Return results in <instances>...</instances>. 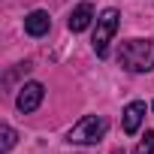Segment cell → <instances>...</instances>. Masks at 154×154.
Masks as SVG:
<instances>
[{"label":"cell","mask_w":154,"mask_h":154,"mask_svg":"<svg viewBox=\"0 0 154 154\" xmlns=\"http://www.w3.org/2000/svg\"><path fill=\"white\" fill-rule=\"evenodd\" d=\"M118 63L127 72H148V69H154V39H127V42H121Z\"/></svg>","instance_id":"6da1fadb"},{"label":"cell","mask_w":154,"mask_h":154,"mask_svg":"<svg viewBox=\"0 0 154 154\" xmlns=\"http://www.w3.org/2000/svg\"><path fill=\"white\" fill-rule=\"evenodd\" d=\"M106 130H109V121L103 115H85L82 121L72 124V130L66 133V139L72 145H97L106 136Z\"/></svg>","instance_id":"7a4b0ae2"},{"label":"cell","mask_w":154,"mask_h":154,"mask_svg":"<svg viewBox=\"0 0 154 154\" xmlns=\"http://www.w3.org/2000/svg\"><path fill=\"white\" fill-rule=\"evenodd\" d=\"M118 24H121V12H118V9L109 6V9L100 12V18H97V30H94V51H97L100 57L109 54V42H112Z\"/></svg>","instance_id":"3957f363"},{"label":"cell","mask_w":154,"mask_h":154,"mask_svg":"<svg viewBox=\"0 0 154 154\" xmlns=\"http://www.w3.org/2000/svg\"><path fill=\"white\" fill-rule=\"evenodd\" d=\"M42 97H45V88H42L39 82H27V85H21V91H18V97H15V106H18L21 115H30V112L39 109Z\"/></svg>","instance_id":"277c9868"},{"label":"cell","mask_w":154,"mask_h":154,"mask_svg":"<svg viewBox=\"0 0 154 154\" xmlns=\"http://www.w3.org/2000/svg\"><path fill=\"white\" fill-rule=\"evenodd\" d=\"M142 121H145V103H139V100L127 103V109H124V133H130V136L139 133Z\"/></svg>","instance_id":"5b68a950"},{"label":"cell","mask_w":154,"mask_h":154,"mask_svg":"<svg viewBox=\"0 0 154 154\" xmlns=\"http://www.w3.org/2000/svg\"><path fill=\"white\" fill-rule=\"evenodd\" d=\"M91 18H94V3L82 0V3L72 9V15H69V30H72V33H82V30L91 24Z\"/></svg>","instance_id":"8992f818"},{"label":"cell","mask_w":154,"mask_h":154,"mask_svg":"<svg viewBox=\"0 0 154 154\" xmlns=\"http://www.w3.org/2000/svg\"><path fill=\"white\" fill-rule=\"evenodd\" d=\"M48 27H51V18H48V12H42V9H33V12L24 18V30H27L30 36H45Z\"/></svg>","instance_id":"52a82bcc"},{"label":"cell","mask_w":154,"mask_h":154,"mask_svg":"<svg viewBox=\"0 0 154 154\" xmlns=\"http://www.w3.org/2000/svg\"><path fill=\"white\" fill-rule=\"evenodd\" d=\"M15 139H18V136H15V130H12L9 124L0 127V154H6V151L15 145Z\"/></svg>","instance_id":"ba28073f"},{"label":"cell","mask_w":154,"mask_h":154,"mask_svg":"<svg viewBox=\"0 0 154 154\" xmlns=\"http://www.w3.org/2000/svg\"><path fill=\"white\" fill-rule=\"evenodd\" d=\"M133 154H154V130H145V139L133 148Z\"/></svg>","instance_id":"9c48e42d"}]
</instances>
